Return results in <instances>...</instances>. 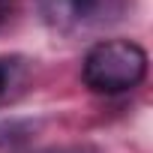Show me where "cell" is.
Returning a JSON list of instances; mask_svg holds the SVG:
<instances>
[{
	"mask_svg": "<svg viewBox=\"0 0 153 153\" xmlns=\"http://www.w3.org/2000/svg\"><path fill=\"white\" fill-rule=\"evenodd\" d=\"M39 9L51 24L69 27V24H84L102 15L105 0H39Z\"/></svg>",
	"mask_w": 153,
	"mask_h": 153,
	"instance_id": "cell-2",
	"label": "cell"
},
{
	"mask_svg": "<svg viewBox=\"0 0 153 153\" xmlns=\"http://www.w3.org/2000/svg\"><path fill=\"white\" fill-rule=\"evenodd\" d=\"M27 84V63L21 57H0V105L12 102Z\"/></svg>",
	"mask_w": 153,
	"mask_h": 153,
	"instance_id": "cell-3",
	"label": "cell"
},
{
	"mask_svg": "<svg viewBox=\"0 0 153 153\" xmlns=\"http://www.w3.org/2000/svg\"><path fill=\"white\" fill-rule=\"evenodd\" d=\"M6 12H9V0H0V24L6 21Z\"/></svg>",
	"mask_w": 153,
	"mask_h": 153,
	"instance_id": "cell-4",
	"label": "cell"
},
{
	"mask_svg": "<svg viewBox=\"0 0 153 153\" xmlns=\"http://www.w3.org/2000/svg\"><path fill=\"white\" fill-rule=\"evenodd\" d=\"M147 75V51L132 39H102L96 42L81 66V78L93 93H126L138 87Z\"/></svg>",
	"mask_w": 153,
	"mask_h": 153,
	"instance_id": "cell-1",
	"label": "cell"
}]
</instances>
